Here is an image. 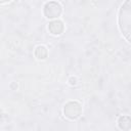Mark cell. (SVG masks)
Masks as SVG:
<instances>
[{
	"label": "cell",
	"mask_w": 131,
	"mask_h": 131,
	"mask_svg": "<svg viewBox=\"0 0 131 131\" xmlns=\"http://www.w3.org/2000/svg\"><path fill=\"white\" fill-rule=\"evenodd\" d=\"M131 0H126L121 8L119 9L118 15V24L119 29L125 39L130 42V34H131Z\"/></svg>",
	"instance_id": "obj_1"
},
{
	"label": "cell",
	"mask_w": 131,
	"mask_h": 131,
	"mask_svg": "<svg viewBox=\"0 0 131 131\" xmlns=\"http://www.w3.org/2000/svg\"><path fill=\"white\" fill-rule=\"evenodd\" d=\"M63 116L69 120H77L82 116L83 107L82 104L77 100H70L64 103L62 108Z\"/></svg>",
	"instance_id": "obj_2"
},
{
	"label": "cell",
	"mask_w": 131,
	"mask_h": 131,
	"mask_svg": "<svg viewBox=\"0 0 131 131\" xmlns=\"http://www.w3.org/2000/svg\"><path fill=\"white\" fill-rule=\"evenodd\" d=\"M62 13V6L59 2L51 0L44 4L43 6V14L48 19L58 18Z\"/></svg>",
	"instance_id": "obj_3"
},
{
	"label": "cell",
	"mask_w": 131,
	"mask_h": 131,
	"mask_svg": "<svg viewBox=\"0 0 131 131\" xmlns=\"http://www.w3.org/2000/svg\"><path fill=\"white\" fill-rule=\"evenodd\" d=\"M47 29L49 31V33L53 36H59L64 32V24L62 20L55 18V19H51V21H49Z\"/></svg>",
	"instance_id": "obj_4"
},
{
	"label": "cell",
	"mask_w": 131,
	"mask_h": 131,
	"mask_svg": "<svg viewBox=\"0 0 131 131\" xmlns=\"http://www.w3.org/2000/svg\"><path fill=\"white\" fill-rule=\"evenodd\" d=\"M118 127L123 131H128L131 129V119L128 115H122L118 119Z\"/></svg>",
	"instance_id": "obj_5"
},
{
	"label": "cell",
	"mask_w": 131,
	"mask_h": 131,
	"mask_svg": "<svg viewBox=\"0 0 131 131\" xmlns=\"http://www.w3.org/2000/svg\"><path fill=\"white\" fill-rule=\"evenodd\" d=\"M34 54H35V57L39 60H43V59H46L47 56H48V49L46 46L44 45H38L36 48H35V51H34Z\"/></svg>",
	"instance_id": "obj_6"
},
{
	"label": "cell",
	"mask_w": 131,
	"mask_h": 131,
	"mask_svg": "<svg viewBox=\"0 0 131 131\" xmlns=\"http://www.w3.org/2000/svg\"><path fill=\"white\" fill-rule=\"evenodd\" d=\"M12 0H0V4H4V3H7V2H10Z\"/></svg>",
	"instance_id": "obj_7"
}]
</instances>
